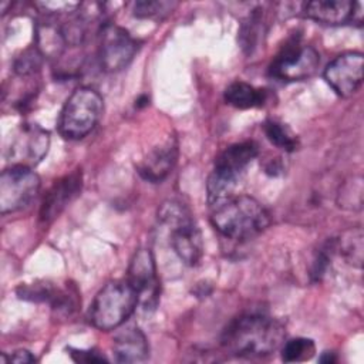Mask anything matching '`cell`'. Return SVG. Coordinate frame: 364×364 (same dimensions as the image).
I'll list each match as a JSON object with an SVG mask.
<instances>
[{
  "instance_id": "1",
  "label": "cell",
  "mask_w": 364,
  "mask_h": 364,
  "mask_svg": "<svg viewBox=\"0 0 364 364\" xmlns=\"http://www.w3.org/2000/svg\"><path fill=\"white\" fill-rule=\"evenodd\" d=\"M280 321L264 314H245L235 318L222 334V346L239 357H263L284 343Z\"/></svg>"
},
{
  "instance_id": "2",
  "label": "cell",
  "mask_w": 364,
  "mask_h": 364,
  "mask_svg": "<svg viewBox=\"0 0 364 364\" xmlns=\"http://www.w3.org/2000/svg\"><path fill=\"white\" fill-rule=\"evenodd\" d=\"M212 225L223 236L235 240H246L260 235L270 223L267 210L246 195L232 196L213 208Z\"/></svg>"
},
{
  "instance_id": "3",
  "label": "cell",
  "mask_w": 364,
  "mask_h": 364,
  "mask_svg": "<svg viewBox=\"0 0 364 364\" xmlns=\"http://www.w3.org/2000/svg\"><path fill=\"white\" fill-rule=\"evenodd\" d=\"M138 303V293L127 279L108 282L91 304L90 321L102 331L118 328L134 313Z\"/></svg>"
},
{
  "instance_id": "4",
  "label": "cell",
  "mask_w": 364,
  "mask_h": 364,
  "mask_svg": "<svg viewBox=\"0 0 364 364\" xmlns=\"http://www.w3.org/2000/svg\"><path fill=\"white\" fill-rule=\"evenodd\" d=\"M102 111L101 95L90 87H80L68 97L61 109L58 131L67 139H81L95 128Z\"/></svg>"
},
{
  "instance_id": "5",
  "label": "cell",
  "mask_w": 364,
  "mask_h": 364,
  "mask_svg": "<svg viewBox=\"0 0 364 364\" xmlns=\"http://www.w3.org/2000/svg\"><path fill=\"white\" fill-rule=\"evenodd\" d=\"M320 64V55L311 46L299 38L290 40L270 64V74L286 81H301L311 77Z\"/></svg>"
},
{
  "instance_id": "6",
  "label": "cell",
  "mask_w": 364,
  "mask_h": 364,
  "mask_svg": "<svg viewBox=\"0 0 364 364\" xmlns=\"http://www.w3.org/2000/svg\"><path fill=\"white\" fill-rule=\"evenodd\" d=\"M40 178L27 166H10L0 175V212L3 215L26 208L38 193Z\"/></svg>"
},
{
  "instance_id": "7",
  "label": "cell",
  "mask_w": 364,
  "mask_h": 364,
  "mask_svg": "<svg viewBox=\"0 0 364 364\" xmlns=\"http://www.w3.org/2000/svg\"><path fill=\"white\" fill-rule=\"evenodd\" d=\"M50 135L37 124H21L10 136L6 159L10 166H36L47 154Z\"/></svg>"
},
{
  "instance_id": "8",
  "label": "cell",
  "mask_w": 364,
  "mask_h": 364,
  "mask_svg": "<svg viewBox=\"0 0 364 364\" xmlns=\"http://www.w3.org/2000/svg\"><path fill=\"white\" fill-rule=\"evenodd\" d=\"M135 53L136 43L125 28L117 24L101 26L98 33V60L104 71H121L132 61Z\"/></svg>"
},
{
  "instance_id": "9",
  "label": "cell",
  "mask_w": 364,
  "mask_h": 364,
  "mask_svg": "<svg viewBox=\"0 0 364 364\" xmlns=\"http://www.w3.org/2000/svg\"><path fill=\"white\" fill-rule=\"evenodd\" d=\"M364 57L357 51H347L337 55L324 68V80L341 97L353 95L363 81Z\"/></svg>"
},
{
  "instance_id": "10",
  "label": "cell",
  "mask_w": 364,
  "mask_h": 364,
  "mask_svg": "<svg viewBox=\"0 0 364 364\" xmlns=\"http://www.w3.org/2000/svg\"><path fill=\"white\" fill-rule=\"evenodd\" d=\"M127 280L136 290L139 303L148 310L155 309L159 296V282L156 277L155 259L148 249L135 252L129 262Z\"/></svg>"
},
{
  "instance_id": "11",
  "label": "cell",
  "mask_w": 364,
  "mask_h": 364,
  "mask_svg": "<svg viewBox=\"0 0 364 364\" xmlns=\"http://www.w3.org/2000/svg\"><path fill=\"white\" fill-rule=\"evenodd\" d=\"M168 228L171 229V243L178 257L188 266L198 264L203 255V240L192 213L173 222Z\"/></svg>"
},
{
  "instance_id": "12",
  "label": "cell",
  "mask_w": 364,
  "mask_h": 364,
  "mask_svg": "<svg viewBox=\"0 0 364 364\" xmlns=\"http://www.w3.org/2000/svg\"><path fill=\"white\" fill-rule=\"evenodd\" d=\"M81 185L82 178L80 171H74L70 175L55 181L43 199L40 208V220L43 223L53 222L65 209V206L78 196Z\"/></svg>"
},
{
  "instance_id": "13",
  "label": "cell",
  "mask_w": 364,
  "mask_h": 364,
  "mask_svg": "<svg viewBox=\"0 0 364 364\" xmlns=\"http://www.w3.org/2000/svg\"><path fill=\"white\" fill-rule=\"evenodd\" d=\"M355 6L350 0H314L304 4V14L323 24H343L355 20Z\"/></svg>"
},
{
  "instance_id": "14",
  "label": "cell",
  "mask_w": 364,
  "mask_h": 364,
  "mask_svg": "<svg viewBox=\"0 0 364 364\" xmlns=\"http://www.w3.org/2000/svg\"><path fill=\"white\" fill-rule=\"evenodd\" d=\"M114 355L118 363H139L148 357V341L136 326L121 330L112 344Z\"/></svg>"
},
{
  "instance_id": "15",
  "label": "cell",
  "mask_w": 364,
  "mask_h": 364,
  "mask_svg": "<svg viewBox=\"0 0 364 364\" xmlns=\"http://www.w3.org/2000/svg\"><path fill=\"white\" fill-rule=\"evenodd\" d=\"M176 162V146L171 142L154 148L136 166L139 175L152 182H161L172 171Z\"/></svg>"
},
{
  "instance_id": "16",
  "label": "cell",
  "mask_w": 364,
  "mask_h": 364,
  "mask_svg": "<svg viewBox=\"0 0 364 364\" xmlns=\"http://www.w3.org/2000/svg\"><path fill=\"white\" fill-rule=\"evenodd\" d=\"M257 154L259 148L253 141L233 144L218 155L213 169L240 178L246 166L257 156Z\"/></svg>"
},
{
  "instance_id": "17",
  "label": "cell",
  "mask_w": 364,
  "mask_h": 364,
  "mask_svg": "<svg viewBox=\"0 0 364 364\" xmlns=\"http://www.w3.org/2000/svg\"><path fill=\"white\" fill-rule=\"evenodd\" d=\"M223 97L229 105L239 109H247L263 105L266 101V91L255 88L243 81H235L228 85Z\"/></svg>"
},
{
  "instance_id": "18",
  "label": "cell",
  "mask_w": 364,
  "mask_h": 364,
  "mask_svg": "<svg viewBox=\"0 0 364 364\" xmlns=\"http://www.w3.org/2000/svg\"><path fill=\"white\" fill-rule=\"evenodd\" d=\"M37 48L43 57L57 58L67 47L65 38L61 31V26H55L51 21H41L36 30Z\"/></svg>"
},
{
  "instance_id": "19",
  "label": "cell",
  "mask_w": 364,
  "mask_h": 364,
  "mask_svg": "<svg viewBox=\"0 0 364 364\" xmlns=\"http://www.w3.org/2000/svg\"><path fill=\"white\" fill-rule=\"evenodd\" d=\"M337 249L340 250V255L353 266L361 267L363 264V250H364V242H363V229L361 228H353L341 235V237L337 240Z\"/></svg>"
},
{
  "instance_id": "20",
  "label": "cell",
  "mask_w": 364,
  "mask_h": 364,
  "mask_svg": "<svg viewBox=\"0 0 364 364\" xmlns=\"http://www.w3.org/2000/svg\"><path fill=\"white\" fill-rule=\"evenodd\" d=\"M264 134L267 139L277 148L291 152L299 146V139L296 134L283 122L277 119H267L263 124Z\"/></svg>"
},
{
  "instance_id": "21",
  "label": "cell",
  "mask_w": 364,
  "mask_h": 364,
  "mask_svg": "<svg viewBox=\"0 0 364 364\" xmlns=\"http://www.w3.org/2000/svg\"><path fill=\"white\" fill-rule=\"evenodd\" d=\"M316 353L313 340L297 337L282 344V360L286 363H300L310 360Z\"/></svg>"
},
{
  "instance_id": "22",
  "label": "cell",
  "mask_w": 364,
  "mask_h": 364,
  "mask_svg": "<svg viewBox=\"0 0 364 364\" xmlns=\"http://www.w3.org/2000/svg\"><path fill=\"white\" fill-rule=\"evenodd\" d=\"M263 31L262 11L253 10V13L243 21L239 31V41L242 48L246 53H252L260 40V34Z\"/></svg>"
},
{
  "instance_id": "23",
  "label": "cell",
  "mask_w": 364,
  "mask_h": 364,
  "mask_svg": "<svg viewBox=\"0 0 364 364\" xmlns=\"http://www.w3.org/2000/svg\"><path fill=\"white\" fill-rule=\"evenodd\" d=\"M41 64L43 54L38 51L37 47H30L14 60L13 68L18 77H33L40 71Z\"/></svg>"
},
{
  "instance_id": "24",
  "label": "cell",
  "mask_w": 364,
  "mask_h": 364,
  "mask_svg": "<svg viewBox=\"0 0 364 364\" xmlns=\"http://www.w3.org/2000/svg\"><path fill=\"white\" fill-rule=\"evenodd\" d=\"M176 3L171 1H138L134 6V14L145 18H161L172 11Z\"/></svg>"
},
{
  "instance_id": "25",
  "label": "cell",
  "mask_w": 364,
  "mask_h": 364,
  "mask_svg": "<svg viewBox=\"0 0 364 364\" xmlns=\"http://www.w3.org/2000/svg\"><path fill=\"white\" fill-rule=\"evenodd\" d=\"M70 355L74 361L77 363H102V361H107V358L94 351V350H74V348H70Z\"/></svg>"
},
{
  "instance_id": "26",
  "label": "cell",
  "mask_w": 364,
  "mask_h": 364,
  "mask_svg": "<svg viewBox=\"0 0 364 364\" xmlns=\"http://www.w3.org/2000/svg\"><path fill=\"white\" fill-rule=\"evenodd\" d=\"M9 361H11V363H33V361H36V357L27 350H18L13 355H10Z\"/></svg>"
},
{
  "instance_id": "27",
  "label": "cell",
  "mask_w": 364,
  "mask_h": 364,
  "mask_svg": "<svg viewBox=\"0 0 364 364\" xmlns=\"http://www.w3.org/2000/svg\"><path fill=\"white\" fill-rule=\"evenodd\" d=\"M320 361H321V363H333V361H336V357H334L333 353L326 351V353L320 357Z\"/></svg>"
}]
</instances>
